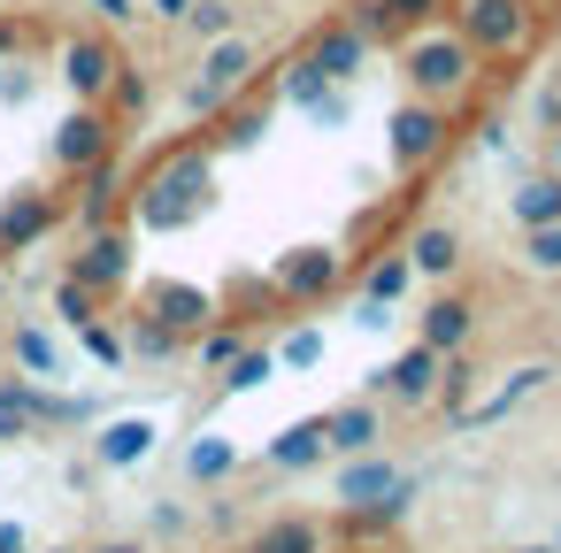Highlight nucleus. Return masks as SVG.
<instances>
[{"label":"nucleus","instance_id":"nucleus-42","mask_svg":"<svg viewBox=\"0 0 561 553\" xmlns=\"http://www.w3.org/2000/svg\"><path fill=\"white\" fill-rule=\"evenodd\" d=\"M93 9H101L108 24H131V16H139V9H131V0H93Z\"/></svg>","mask_w":561,"mask_h":553},{"label":"nucleus","instance_id":"nucleus-12","mask_svg":"<svg viewBox=\"0 0 561 553\" xmlns=\"http://www.w3.org/2000/svg\"><path fill=\"white\" fill-rule=\"evenodd\" d=\"M116 70H124V62H116L108 39H70V47H62V85H70L78 101H101V93L116 85Z\"/></svg>","mask_w":561,"mask_h":553},{"label":"nucleus","instance_id":"nucleus-16","mask_svg":"<svg viewBox=\"0 0 561 553\" xmlns=\"http://www.w3.org/2000/svg\"><path fill=\"white\" fill-rule=\"evenodd\" d=\"M154 453V423L147 415H116V423H101V438H93V461L101 469H139Z\"/></svg>","mask_w":561,"mask_h":553},{"label":"nucleus","instance_id":"nucleus-32","mask_svg":"<svg viewBox=\"0 0 561 553\" xmlns=\"http://www.w3.org/2000/svg\"><path fill=\"white\" fill-rule=\"evenodd\" d=\"M523 262L546 269V277H561V223H530L523 231Z\"/></svg>","mask_w":561,"mask_h":553},{"label":"nucleus","instance_id":"nucleus-24","mask_svg":"<svg viewBox=\"0 0 561 553\" xmlns=\"http://www.w3.org/2000/svg\"><path fill=\"white\" fill-rule=\"evenodd\" d=\"M408 285H415V262H408V254H377V262L362 269V300H377V308H392Z\"/></svg>","mask_w":561,"mask_h":553},{"label":"nucleus","instance_id":"nucleus-9","mask_svg":"<svg viewBox=\"0 0 561 553\" xmlns=\"http://www.w3.org/2000/svg\"><path fill=\"white\" fill-rule=\"evenodd\" d=\"M147 315H154V323H170L178 338H201V331L216 323V292H201V285H178V277H162V285H147Z\"/></svg>","mask_w":561,"mask_h":553},{"label":"nucleus","instance_id":"nucleus-27","mask_svg":"<svg viewBox=\"0 0 561 553\" xmlns=\"http://www.w3.org/2000/svg\"><path fill=\"white\" fill-rule=\"evenodd\" d=\"M270 377H277V346H239L224 361V392H262Z\"/></svg>","mask_w":561,"mask_h":553},{"label":"nucleus","instance_id":"nucleus-28","mask_svg":"<svg viewBox=\"0 0 561 553\" xmlns=\"http://www.w3.org/2000/svg\"><path fill=\"white\" fill-rule=\"evenodd\" d=\"M216 124H224V131H216L224 147H254V139L270 131V101H239V108H224Z\"/></svg>","mask_w":561,"mask_h":553},{"label":"nucleus","instance_id":"nucleus-31","mask_svg":"<svg viewBox=\"0 0 561 553\" xmlns=\"http://www.w3.org/2000/svg\"><path fill=\"white\" fill-rule=\"evenodd\" d=\"M469 384H477V369H469L461 354H446V361H438V392H431V400H438L446 415H461V407H469Z\"/></svg>","mask_w":561,"mask_h":553},{"label":"nucleus","instance_id":"nucleus-18","mask_svg":"<svg viewBox=\"0 0 561 553\" xmlns=\"http://www.w3.org/2000/svg\"><path fill=\"white\" fill-rule=\"evenodd\" d=\"M408 262H415V277H454L461 269V231L454 223H423L408 239Z\"/></svg>","mask_w":561,"mask_h":553},{"label":"nucleus","instance_id":"nucleus-43","mask_svg":"<svg viewBox=\"0 0 561 553\" xmlns=\"http://www.w3.org/2000/svg\"><path fill=\"white\" fill-rule=\"evenodd\" d=\"M193 9V0H154V16H185Z\"/></svg>","mask_w":561,"mask_h":553},{"label":"nucleus","instance_id":"nucleus-35","mask_svg":"<svg viewBox=\"0 0 561 553\" xmlns=\"http://www.w3.org/2000/svg\"><path fill=\"white\" fill-rule=\"evenodd\" d=\"M93 308H101V292H85L78 277H62V292H55V315L78 331V323H93Z\"/></svg>","mask_w":561,"mask_h":553},{"label":"nucleus","instance_id":"nucleus-1","mask_svg":"<svg viewBox=\"0 0 561 553\" xmlns=\"http://www.w3.org/2000/svg\"><path fill=\"white\" fill-rule=\"evenodd\" d=\"M208 200H216V162H208V147H178V154H162V170L131 193V216H139V231H185V223L208 216Z\"/></svg>","mask_w":561,"mask_h":553},{"label":"nucleus","instance_id":"nucleus-34","mask_svg":"<svg viewBox=\"0 0 561 553\" xmlns=\"http://www.w3.org/2000/svg\"><path fill=\"white\" fill-rule=\"evenodd\" d=\"M316 361H323V331H316V323H300V331L277 346V369H316Z\"/></svg>","mask_w":561,"mask_h":553},{"label":"nucleus","instance_id":"nucleus-10","mask_svg":"<svg viewBox=\"0 0 561 553\" xmlns=\"http://www.w3.org/2000/svg\"><path fill=\"white\" fill-rule=\"evenodd\" d=\"M339 246H293L285 262H277V300H323L331 285H339Z\"/></svg>","mask_w":561,"mask_h":553},{"label":"nucleus","instance_id":"nucleus-38","mask_svg":"<svg viewBox=\"0 0 561 553\" xmlns=\"http://www.w3.org/2000/svg\"><path fill=\"white\" fill-rule=\"evenodd\" d=\"M239 346H247V338H239V323H216V331H201V361H208V369H224Z\"/></svg>","mask_w":561,"mask_h":553},{"label":"nucleus","instance_id":"nucleus-3","mask_svg":"<svg viewBox=\"0 0 561 553\" xmlns=\"http://www.w3.org/2000/svg\"><path fill=\"white\" fill-rule=\"evenodd\" d=\"M247 78H254V47L224 32V39L208 47V62H201V78L185 85V116H201V124H216V116L231 108V93H247Z\"/></svg>","mask_w":561,"mask_h":553},{"label":"nucleus","instance_id":"nucleus-45","mask_svg":"<svg viewBox=\"0 0 561 553\" xmlns=\"http://www.w3.org/2000/svg\"><path fill=\"white\" fill-rule=\"evenodd\" d=\"M553 124H561V85H553Z\"/></svg>","mask_w":561,"mask_h":553},{"label":"nucleus","instance_id":"nucleus-7","mask_svg":"<svg viewBox=\"0 0 561 553\" xmlns=\"http://www.w3.org/2000/svg\"><path fill=\"white\" fill-rule=\"evenodd\" d=\"M101 154H116V124L85 101V108L62 116V131H55V162H62V170H93Z\"/></svg>","mask_w":561,"mask_h":553},{"label":"nucleus","instance_id":"nucleus-5","mask_svg":"<svg viewBox=\"0 0 561 553\" xmlns=\"http://www.w3.org/2000/svg\"><path fill=\"white\" fill-rule=\"evenodd\" d=\"M446 131H454V124H446V101H415V93H408V101L392 108V162H400V170L438 162V154H446Z\"/></svg>","mask_w":561,"mask_h":553},{"label":"nucleus","instance_id":"nucleus-4","mask_svg":"<svg viewBox=\"0 0 561 553\" xmlns=\"http://www.w3.org/2000/svg\"><path fill=\"white\" fill-rule=\"evenodd\" d=\"M454 32H461L469 55H515L530 39V9H523V0H461Z\"/></svg>","mask_w":561,"mask_h":553},{"label":"nucleus","instance_id":"nucleus-14","mask_svg":"<svg viewBox=\"0 0 561 553\" xmlns=\"http://www.w3.org/2000/svg\"><path fill=\"white\" fill-rule=\"evenodd\" d=\"M546 384H553V369H546V361H530V369H515L500 392H484L477 407H461L454 423H461V430H484V423H500L507 407H523V400H530V392H546Z\"/></svg>","mask_w":561,"mask_h":553},{"label":"nucleus","instance_id":"nucleus-33","mask_svg":"<svg viewBox=\"0 0 561 553\" xmlns=\"http://www.w3.org/2000/svg\"><path fill=\"white\" fill-rule=\"evenodd\" d=\"M323 93H331V78H323V70L300 55V62L285 70V101H293V108H308V101H323Z\"/></svg>","mask_w":561,"mask_h":553},{"label":"nucleus","instance_id":"nucleus-44","mask_svg":"<svg viewBox=\"0 0 561 553\" xmlns=\"http://www.w3.org/2000/svg\"><path fill=\"white\" fill-rule=\"evenodd\" d=\"M546 162H553V177H561V124H553V147H546Z\"/></svg>","mask_w":561,"mask_h":553},{"label":"nucleus","instance_id":"nucleus-41","mask_svg":"<svg viewBox=\"0 0 561 553\" xmlns=\"http://www.w3.org/2000/svg\"><path fill=\"white\" fill-rule=\"evenodd\" d=\"M0 553H32V538H24V522H0Z\"/></svg>","mask_w":561,"mask_h":553},{"label":"nucleus","instance_id":"nucleus-13","mask_svg":"<svg viewBox=\"0 0 561 553\" xmlns=\"http://www.w3.org/2000/svg\"><path fill=\"white\" fill-rule=\"evenodd\" d=\"M308 62H316L331 85H346V78H362V62H369V39H362L354 24H323V32H316V47H308Z\"/></svg>","mask_w":561,"mask_h":553},{"label":"nucleus","instance_id":"nucleus-19","mask_svg":"<svg viewBox=\"0 0 561 553\" xmlns=\"http://www.w3.org/2000/svg\"><path fill=\"white\" fill-rule=\"evenodd\" d=\"M415 338H423L431 354H461V338H469V300H454V292H438V300L423 308V323H415Z\"/></svg>","mask_w":561,"mask_h":553},{"label":"nucleus","instance_id":"nucleus-30","mask_svg":"<svg viewBox=\"0 0 561 553\" xmlns=\"http://www.w3.org/2000/svg\"><path fill=\"white\" fill-rule=\"evenodd\" d=\"M16 361H24V377H62V346H55L39 323L16 331Z\"/></svg>","mask_w":561,"mask_h":553},{"label":"nucleus","instance_id":"nucleus-21","mask_svg":"<svg viewBox=\"0 0 561 553\" xmlns=\"http://www.w3.org/2000/svg\"><path fill=\"white\" fill-rule=\"evenodd\" d=\"M323 453H331V446H323V415H308V423L277 430L262 461H270V469H308V461H323Z\"/></svg>","mask_w":561,"mask_h":553},{"label":"nucleus","instance_id":"nucleus-23","mask_svg":"<svg viewBox=\"0 0 561 553\" xmlns=\"http://www.w3.org/2000/svg\"><path fill=\"white\" fill-rule=\"evenodd\" d=\"M39 415H32V377H0V446H16L32 438Z\"/></svg>","mask_w":561,"mask_h":553},{"label":"nucleus","instance_id":"nucleus-29","mask_svg":"<svg viewBox=\"0 0 561 553\" xmlns=\"http://www.w3.org/2000/svg\"><path fill=\"white\" fill-rule=\"evenodd\" d=\"M178 346H185V338H178L170 323H154V315L139 308V323H131V338H124V354H139V361H170Z\"/></svg>","mask_w":561,"mask_h":553},{"label":"nucleus","instance_id":"nucleus-40","mask_svg":"<svg viewBox=\"0 0 561 553\" xmlns=\"http://www.w3.org/2000/svg\"><path fill=\"white\" fill-rule=\"evenodd\" d=\"M308 116H316V124H346V93H339V85H331V93H323V101H308Z\"/></svg>","mask_w":561,"mask_h":553},{"label":"nucleus","instance_id":"nucleus-15","mask_svg":"<svg viewBox=\"0 0 561 553\" xmlns=\"http://www.w3.org/2000/svg\"><path fill=\"white\" fill-rule=\"evenodd\" d=\"M377 438H385L377 400H346V407H331V415H323V446H331V453H369Z\"/></svg>","mask_w":561,"mask_h":553},{"label":"nucleus","instance_id":"nucleus-39","mask_svg":"<svg viewBox=\"0 0 561 553\" xmlns=\"http://www.w3.org/2000/svg\"><path fill=\"white\" fill-rule=\"evenodd\" d=\"M108 101H116L124 116H139V108H147V78H139V70H116V85H108Z\"/></svg>","mask_w":561,"mask_h":553},{"label":"nucleus","instance_id":"nucleus-26","mask_svg":"<svg viewBox=\"0 0 561 553\" xmlns=\"http://www.w3.org/2000/svg\"><path fill=\"white\" fill-rule=\"evenodd\" d=\"M507 208H515L523 231H530V223H561V177H530V185H515Z\"/></svg>","mask_w":561,"mask_h":553},{"label":"nucleus","instance_id":"nucleus-2","mask_svg":"<svg viewBox=\"0 0 561 553\" xmlns=\"http://www.w3.org/2000/svg\"><path fill=\"white\" fill-rule=\"evenodd\" d=\"M469 70H477V55L461 47V32H423L408 47V93L415 101H454L469 85Z\"/></svg>","mask_w":561,"mask_h":553},{"label":"nucleus","instance_id":"nucleus-25","mask_svg":"<svg viewBox=\"0 0 561 553\" xmlns=\"http://www.w3.org/2000/svg\"><path fill=\"white\" fill-rule=\"evenodd\" d=\"M231 469H239V446H231V438H216V430H208V438H193V446H185V476H193V484H224Z\"/></svg>","mask_w":561,"mask_h":553},{"label":"nucleus","instance_id":"nucleus-17","mask_svg":"<svg viewBox=\"0 0 561 553\" xmlns=\"http://www.w3.org/2000/svg\"><path fill=\"white\" fill-rule=\"evenodd\" d=\"M55 231V200L47 193H16L9 208H0V254H24Z\"/></svg>","mask_w":561,"mask_h":553},{"label":"nucleus","instance_id":"nucleus-20","mask_svg":"<svg viewBox=\"0 0 561 553\" xmlns=\"http://www.w3.org/2000/svg\"><path fill=\"white\" fill-rule=\"evenodd\" d=\"M85 177V200H78V216H85V231H101L108 216H116V193H124V170H116V154H101L93 170H78Z\"/></svg>","mask_w":561,"mask_h":553},{"label":"nucleus","instance_id":"nucleus-6","mask_svg":"<svg viewBox=\"0 0 561 553\" xmlns=\"http://www.w3.org/2000/svg\"><path fill=\"white\" fill-rule=\"evenodd\" d=\"M438 361H446V354H431V346L415 338V346H400V354H392L369 384H377L385 400H400V407H423V400L438 392Z\"/></svg>","mask_w":561,"mask_h":553},{"label":"nucleus","instance_id":"nucleus-8","mask_svg":"<svg viewBox=\"0 0 561 553\" xmlns=\"http://www.w3.org/2000/svg\"><path fill=\"white\" fill-rule=\"evenodd\" d=\"M70 277H78L85 292H124V285H131V239H124V231H93V239L78 246Z\"/></svg>","mask_w":561,"mask_h":553},{"label":"nucleus","instance_id":"nucleus-37","mask_svg":"<svg viewBox=\"0 0 561 553\" xmlns=\"http://www.w3.org/2000/svg\"><path fill=\"white\" fill-rule=\"evenodd\" d=\"M185 24H193L201 39H224V32H231V0H193Z\"/></svg>","mask_w":561,"mask_h":553},{"label":"nucleus","instance_id":"nucleus-46","mask_svg":"<svg viewBox=\"0 0 561 553\" xmlns=\"http://www.w3.org/2000/svg\"><path fill=\"white\" fill-rule=\"evenodd\" d=\"M523 553H553V545H523Z\"/></svg>","mask_w":561,"mask_h":553},{"label":"nucleus","instance_id":"nucleus-22","mask_svg":"<svg viewBox=\"0 0 561 553\" xmlns=\"http://www.w3.org/2000/svg\"><path fill=\"white\" fill-rule=\"evenodd\" d=\"M247 553H323V522L308 515H285V522H262V538Z\"/></svg>","mask_w":561,"mask_h":553},{"label":"nucleus","instance_id":"nucleus-11","mask_svg":"<svg viewBox=\"0 0 561 553\" xmlns=\"http://www.w3.org/2000/svg\"><path fill=\"white\" fill-rule=\"evenodd\" d=\"M392 484H400V469L369 446V453H346V469H339L331 499H339V515H346V507H377V499H392Z\"/></svg>","mask_w":561,"mask_h":553},{"label":"nucleus","instance_id":"nucleus-36","mask_svg":"<svg viewBox=\"0 0 561 553\" xmlns=\"http://www.w3.org/2000/svg\"><path fill=\"white\" fill-rule=\"evenodd\" d=\"M78 338H85V354H93V361H108V369H124V361H131V354H124V338H116L101 315H93V323H78Z\"/></svg>","mask_w":561,"mask_h":553},{"label":"nucleus","instance_id":"nucleus-47","mask_svg":"<svg viewBox=\"0 0 561 553\" xmlns=\"http://www.w3.org/2000/svg\"><path fill=\"white\" fill-rule=\"evenodd\" d=\"M553 553H561V538H553Z\"/></svg>","mask_w":561,"mask_h":553}]
</instances>
